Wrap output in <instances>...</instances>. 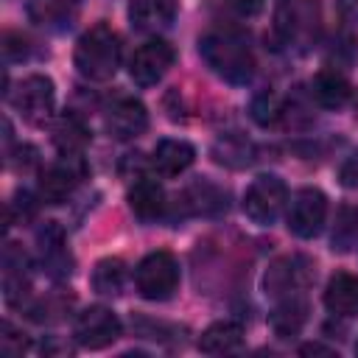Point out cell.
<instances>
[{"label": "cell", "instance_id": "6da1fadb", "mask_svg": "<svg viewBox=\"0 0 358 358\" xmlns=\"http://www.w3.org/2000/svg\"><path fill=\"white\" fill-rule=\"evenodd\" d=\"M207 67L229 84H246L255 76V53L249 36L238 28H213L199 39Z\"/></svg>", "mask_w": 358, "mask_h": 358}, {"label": "cell", "instance_id": "7a4b0ae2", "mask_svg": "<svg viewBox=\"0 0 358 358\" xmlns=\"http://www.w3.org/2000/svg\"><path fill=\"white\" fill-rule=\"evenodd\" d=\"M120 56H123L120 36L106 22H98L76 42L73 64L90 81H109L120 67Z\"/></svg>", "mask_w": 358, "mask_h": 358}, {"label": "cell", "instance_id": "3957f363", "mask_svg": "<svg viewBox=\"0 0 358 358\" xmlns=\"http://www.w3.org/2000/svg\"><path fill=\"white\" fill-rule=\"evenodd\" d=\"M274 34L277 39L296 50L308 53L322 34V8L316 0H282L274 11Z\"/></svg>", "mask_w": 358, "mask_h": 358}, {"label": "cell", "instance_id": "277c9868", "mask_svg": "<svg viewBox=\"0 0 358 358\" xmlns=\"http://www.w3.org/2000/svg\"><path fill=\"white\" fill-rule=\"evenodd\" d=\"M134 285H137V294L143 299H151V302L171 299L179 288V263H176V257L165 249L148 252L134 268Z\"/></svg>", "mask_w": 358, "mask_h": 358}, {"label": "cell", "instance_id": "5b68a950", "mask_svg": "<svg viewBox=\"0 0 358 358\" xmlns=\"http://www.w3.org/2000/svg\"><path fill=\"white\" fill-rule=\"evenodd\" d=\"M6 98L11 101V106L17 109V115L28 123V126H45L53 117V106H56V90L53 81L42 73H31L25 76L14 92H6Z\"/></svg>", "mask_w": 358, "mask_h": 358}, {"label": "cell", "instance_id": "8992f818", "mask_svg": "<svg viewBox=\"0 0 358 358\" xmlns=\"http://www.w3.org/2000/svg\"><path fill=\"white\" fill-rule=\"evenodd\" d=\"M285 204H288V187L280 176L271 173L252 179V185L243 193V213L260 227H271L285 210Z\"/></svg>", "mask_w": 358, "mask_h": 358}, {"label": "cell", "instance_id": "52a82bcc", "mask_svg": "<svg viewBox=\"0 0 358 358\" xmlns=\"http://www.w3.org/2000/svg\"><path fill=\"white\" fill-rule=\"evenodd\" d=\"M313 277H316V268L305 255H282L266 268L263 291L274 299H282L291 294H302L313 282Z\"/></svg>", "mask_w": 358, "mask_h": 358}, {"label": "cell", "instance_id": "ba28073f", "mask_svg": "<svg viewBox=\"0 0 358 358\" xmlns=\"http://www.w3.org/2000/svg\"><path fill=\"white\" fill-rule=\"evenodd\" d=\"M324 218H327V196L319 187H299L291 196L285 221L296 238L302 241L316 238L324 227Z\"/></svg>", "mask_w": 358, "mask_h": 358}, {"label": "cell", "instance_id": "9c48e42d", "mask_svg": "<svg viewBox=\"0 0 358 358\" xmlns=\"http://www.w3.org/2000/svg\"><path fill=\"white\" fill-rule=\"evenodd\" d=\"M84 176H87V165H84L81 154H62L59 162H53L50 168L42 171L39 199L48 204H62L67 196H73V190L78 187V182Z\"/></svg>", "mask_w": 358, "mask_h": 358}, {"label": "cell", "instance_id": "30bf717a", "mask_svg": "<svg viewBox=\"0 0 358 358\" xmlns=\"http://www.w3.org/2000/svg\"><path fill=\"white\" fill-rule=\"evenodd\" d=\"M120 319L103 305H90L76 319V341L87 350H103L120 338Z\"/></svg>", "mask_w": 358, "mask_h": 358}, {"label": "cell", "instance_id": "8fae6325", "mask_svg": "<svg viewBox=\"0 0 358 358\" xmlns=\"http://www.w3.org/2000/svg\"><path fill=\"white\" fill-rule=\"evenodd\" d=\"M173 59H176V53L165 39H159V36L148 39L134 50V56L129 62V76L137 87H154L171 70Z\"/></svg>", "mask_w": 358, "mask_h": 358}, {"label": "cell", "instance_id": "7c38bea8", "mask_svg": "<svg viewBox=\"0 0 358 358\" xmlns=\"http://www.w3.org/2000/svg\"><path fill=\"white\" fill-rule=\"evenodd\" d=\"M31 296V260L14 241L3 246V299L11 308H22Z\"/></svg>", "mask_w": 358, "mask_h": 358}, {"label": "cell", "instance_id": "4fadbf2b", "mask_svg": "<svg viewBox=\"0 0 358 358\" xmlns=\"http://www.w3.org/2000/svg\"><path fill=\"white\" fill-rule=\"evenodd\" d=\"M103 126L115 140H134L148 129V109L131 95L115 98L103 112Z\"/></svg>", "mask_w": 358, "mask_h": 358}, {"label": "cell", "instance_id": "5bb4252c", "mask_svg": "<svg viewBox=\"0 0 358 358\" xmlns=\"http://www.w3.org/2000/svg\"><path fill=\"white\" fill-rule=\"evenodd\" d=\"M36 246H39V263L42 271L53 280H64L73 274V255L64 246V232L56 227V221H45L36 229Z\"/></svg>", "mask_w": 358, "mask_h": 358}, {"label": "cell", "instance_id": "9a60e30c", "mask_svg": "<svg viewBox=\"0 0 358 358\" xmlns=\"http://www.w3.org/2000/svg\"><path fill=\"white\" fill-rule=\"evenodd\" d=\"M25 14L36 28L62 34L78 20V0H28Z\"/></svg>", "mask_w": 358, "mask_h": 358}, {"label": "cell", "instance_id": "2e32d148", "mask_svg": "<svg viewBox=\"0 0 358 358\" xmlns=\"http://www.w3.org/2000/svg\"><path fill=\"white\" fill-rule=\"evenodd\" d=\"M196 159V148L193 143L187 140H179V137H165L154 145V154H151V165L157 173L162 176H179L185 173Z\"/></svg>", "mask_w": 358, "mask_h": 358}, {"label": "cell", "instance_id": "e0dca14e", "mask_svg": "<svg viewBox=\"0 0 358 358\" xmlns=\"http://www.w3.org/2000/svg\"><path fill=\"white\" fill-rule=\"evenodd\" d=\"M129 207L140 221H157L165 213V190L151 176H134L129 187Z\"/></svg>", "mask_w": 358, "mask_h": 358}, {"label": "cell", "instance_id": "ac0fdd59", "mask_svg": "<svg viewBox=\"0 0 358 358\" xmlns=\"http://www.w3.org/2000/svg\"><path fill=\"white\" fill-rule=\"evenodd\" d=\"M176 17V0H129V20L137 31H162Z\"/></svg>", "mask_w": 358, "mask_h": 358}, {"label": "cell", "instance_id": "d6986e66", "mask_svg": "<svg viewBox=\"0 0 358 358\" xmlns=\"http://www.w3.org/2000/svg\"><path fill=\"white\" fill-rule=\"evenodd\" d=\"M305 322H308V302L302 294H291V296L277 299L274 310L268 313V324L280 338L296 336Z\"/></svg>", "mask_w": 358, "mask_h": 358}, {"label": "cell", "instance_id": "ffe728a7", "mask_svg": "<svg viewBox=\"0 0 358 358\" xmlns=\"http://www.w3.org/2000/svg\"><path fill=\"white\" fill-rule=\"evenodd\" d=\"M324 308L333 316H352L358 310V277L350 271H336L324 288Z\"/></svg>", "mask_w": 358, "mask_h": 358}, {"label": "cell", "instance_id": "44dd1931", "mask_svg": "<svg viewBox=\"0 0 358 358\" xmlns=\"http://www.w3.org/2000/svg\"><path fill=\"white\" fill-rule=\"evenodd\" d=\"M179 204L190 215H218V213L227 210V193L221 187H215L213 182L199 179V182H193L182 193V201Z\"/></svg>", "mask_w": 358, "mask_h": 358}, {"label": "cell", "instance_id": "7402d4cb", "mask_svg": "<svg viewBox=\"0 0 358 358\" xmlns=\"http://www.w3.org/2000/svg\"><path fill=\"white\" fill-rule=\"evenodd\" d=\"M50 140L62 154H81L90 143V129L76 112H62L50 126Z\"/></svg>", "mask_w": 358, "mask_h": 358}, {"label": "cell", "instance_id": "603a6c76", "mask_svg": "<svg viewBox=\"0 0 358 358\" xmlns=\"http://www.w3.org/2000/svg\"><path fill=\"white\" fill-rule=\"evenodd\" d=\"M350 95H352V87H350V81L344 78L341 70L327 67V70L316 73V78H313V98L319 101V106L341 109L350 101Z\"/></svg>", "mask_w": 358, "mask_h": 358}, {"label": "cell", "instance_id": "cb8c5ba5", "mask_svg": "<svg viewBox=\"0 0 358 358\" xmlns=\"http://www.w3.org/2000/svg\"><path fill=\"white\" fill-rule=\"evenodd\" d=\"M243 344V327L238 322H213L201 336H199V350L207 355H224L232 352Z\"/></svg>", "mask_w": 358, "mask_h": 358}, {"label": "cell", "instance_id": "d4e9b609", "mask_svg": "<svg viewBox=\"0 0 358 358\" xmlns=\"http://www.w3.org/2000/svg\"><path fill=\"white\" fill-rule=\"evenodd\" d=\"M210 154L218 165L232 168V171L249 168L255 162V145L246 137H238V134H224L221 140H215Z\"/></svg>", "mask_w": 358, "mask_h": 358}, {"label": "cell", "instance_id": "484cf974", "mask_svg": "<svg viewBox=\"0 0 358 358\" xmlns=\"http://www.w3.org/2000/svg\"><path fill=\"white\" fill-rule=\"evenodd\" d=\"M95 294L101 296H117L123 291V282H126V263L120 257H103L95 263L92 268V277H90Z\"/></svg>", "mask_w": 358, "mask_h": 358}, {"label": "cell", "instance_id": "4316f807", "mask_svg": "<svg viewBox=\"0 0 358 358\" xmlns=\"http://www.w3.org/2000/svg\"><path fill=\"white\" fill-rule=\"evenodd\" d=\"M358 243V207L352 204H341L336 213V224H333V235H330V249L338 255L352 252V246Z\"/></svg>", "mask_w": 358, "mask_h": 358}, {"label": "cell", "instance_id": "83f0119b", "mask_svg": "<svg viewBox=\"0 0 358 358\" xmlns=\"http://www.w3.org/2000/svg\"><path fill=\"white\" fill-rule=\"evenodd\" d=\"M249 112H252V120L257 126H274L280 120V115H282V106H280V98L271 90H266V92H257L252 98Z\"/></svg>", "mask_w": 358, "mask_h": 358}, {"label": "cell", "instance_id": "f1b7e54d", "mask_svg": "<svg viewBox=\"0 0 358 358\" xmlns=\"http://www.w3.org/2000/svg\"><path fill=\"white\" fill-rule=\"evenodd\" d=\"M73 305V296L64 294H50L45 299H39L36 305H31V319L34 322H59Z\"/></svg>", "mask_w": 358, "mask_h": 358}, {"label": "cell", "instance_id": "f546056e", "mask_svg": "<svg viewBox=\"0 0 358 358\" xmlns=\"http://www.w3.org/2000/svg\"><path fill=\"white\" fill-rule=\"evenodd\" d=\"M28 347H31L28 336H25L22 330H17L11 322H3V327H0V352H3L6 358H17V355H22Z\"/></svg>", "mask_w": 358, "mask_h": 358}, {"label": "cell", "instance_id": "4dcf8cb0", "mask_svg": "<svg viewBox=\"0 0 358 358\" xmlns=\"http://www.w3.org/2000/svg\"><path fill=\"white\" fill-rule=\"evenodd\" d=\"M358 56V42L352 34L341 31L336 39H333V48H330V62H336V70L338 67H350Z\"/></svg>", "mask_w": 358, "mask_h": 358}, {"label": "cell", "instance_id": "1f68e13d", "mask_svg": "<svg viewBox=\"0 0 358 358\" xmlns=\"http://www.w3.org/2000/svg\"><path fill=\"white\" fill-rule=\"evenodd\" d=\"M3 56L6 62H20L28 56V39L17 31H6L3 34Z\"/></svg>", "mask_w": 358, "mask_h": 358}, {"label": "cell", "instance_id": "d6a6232c", "mask_svg": "<svg viewBox=\"0 0 358 358\" xmlns=\"http://www.w3.org/2000/svg\"><path fill=\"white\" fill-rule=\"evenodd\" d=\"M14 154H17V157H6V162H8L14 171H31V168L36 165V148H34V145L22 143V145H17Z\"/></svg>", "mask_w": 358, "mask_h": 358}, {"label": "cell", "instance_id": "836d02e7", "mask_svg": "<svg viewBox=\"0 0 358 358\" xmlns=\"http://www.w3.org/2000/svg\"><path fill=\"white\" fill-rule=\"evenodd\" d=\"M338 179H341V185H344V187L358 190V151H355V154H350V157L341 162Z\"/></svg>", "mask_w": 358, "mask_h": 358}, {"label": "cell", "instance_id": "e575fe53", "mask_svg": "<svg viewBox=\"0 0 358 358\" xmlns=\"http://www.w3.org/2000/svg\"><path fill=\"white\" fill-rule=\"evenodd\" d=\"M229 3V8H235L241 17H252V14H257L260 8H263V0H227Z\"/></svg>", "mask_w": 358, "mask_h": 358}, {"label": "cell", "instance_id": "d590c367", "mask_svg": "<svg viewBox=\"0 0 358 358\" xmlns=\"http://www.w3.org/2000/svg\"><path fill=\"white\" fill-rule=\"evenodd\" d=\"M42 352H45V355H70L73 350H70L64 341H59L56 336H50L48 341H42Z\"/></svg>", "mask_w": 358, "mask_h": 358}, {"label": "cell", "instance_id": "8d00e7d4", "mask_svg": "<svg viewBox=\"0 0 358 358\" xmlns=\"http://www.w3.org/2000/svg\"><path fill=\"white\" fill-rule=\"evenodd\" d=\"M299 355H338L333 347H324L319 341H310V344H302L299 347Z\"/></svg>", "mask_w": 358, "mask_h": 358}, {"label": "cell", "instance_id": "74e56055", "mask_svg": "<svg viewBox=\"0 0 358 358\" xmlns=\"http://www.w3.org/2000/svg\"><path fill=\"white\" fill-rule=\"evenodd\" d=\"M28 201H31V199H28V193L22 190V213H20V221L28 218V215L34 213V204H28ZM8 204H11V207H8V224H11V221H14V207H17V204H14V201H8Z\"/></svg>", "mask_w": 358, "mask_h": 358}, {"label": "cell", "instance_id": "f35d334b", "mask_svg": "<svg viewBox=\"0 0 358 358\" xmlns=\"http://www.w3.org/2000/svg\"><path fill=\"white\" fill-rule=\"evenodd\" d=\"M336 3H338V11L347 20H355L358 22V0H336Z\"/></svg>", "mask_w": 358, "mask_h": 358}, {"label": "cell", "instance_id": "ab89813d", "mask_svg": "<svg viewBox=\"0 0 358 358\" xmlns=\"http://www.w3.org/2000/svg\"><path fill=\"white\" fill-rule=\"evenodd\" d=\"M355 352H358V344H355Z\"/></svg>", "mask_w": 358, "mask_h": 358}]
</instances>
